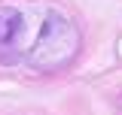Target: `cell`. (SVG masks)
Listing matches in <instances>:
<instances>
[{
    "label": "cell",
    "instance_id": "1",
    "mask_svg": "<svg viewBox=\"0 0 122 115\" xmlns=\"http://www.w3.org/2000/svg\"><path fill=\"white\" fill-rule=\"evenodd\" d=\"M18 36H21V15L12 9H0V58L12 55Z\"/></svg>",
    "mask_w": 122,
    "mask_h": 115
}]
</instances>
